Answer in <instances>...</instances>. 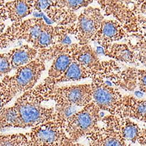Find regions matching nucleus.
<instances>
[{"label": "nucleus", "mask_w": 146, "mask_h": 146, "mask_svg": "<svg viewBox=\"0 0 146 146\" xmlns=\"http://www.w3.org/2000/svg\"><path fill=\"white\" fill-rule=\"evenodd\" d=\"M43 101L46 99L41 84L23 92L17 99L14 106L19 115V128L33 127L54 117L55 109L44 107L42 105Z\"/></svg>", "instance_id": "obj_1"}, {"label": "nucleus", "mask_w": 146, "mask_h": 146, "mask_svg": "<svg viewBox=\"0 0 146 146\" xmlns=\"http://www.w3.org/2000/svg\"><path fill=\"white\" fill-rule=\"evenodd\" d=\"M56 110V109H55ZM66 119L62 113L56 110L54 117L32 127L27 133L32 146H71L78 145L68 136L65 130Z\"/></svg>", "instance_id": "obj_2"}, {"label": "nucleus", "mask_w": 146, "mask_h": 146, "mask_svg": "<svg viewBox=\"0 0 146 146\" xmlns=\"http://www.w3.org/2000/svg\"><path fill=\"white\" fill-rule=\"evenodd\" d=\"M46 101H53L56 108H82L93 101L91 84L57 87L47 86L41 83Z\"/></svg>", "instance_id": "obj_3"}, {"label": "nucleus", "mask_w": 146, "mask_h": 146, "mask_svg": "<svg viewBox=\"0 0 146 146\" xmlns=\"http://www.w3.org/2000/svg\"><path fill=\"white\" fill-rule=\"evenodd\" d=\"M78 43H59L39 50V57L46 61L53 60L48 76L43 83L47 86H56V82L62 76L74 60V50Z\"/></svg>", "instance_id": "obj_4"}, {"label": "nucleus", "mask_w": 146, "mask_h": 146, "mask_svg": "<svg viewBox=\"0 0 146 146\" xmlns=\"http://www.w3.org/2000/svg\"><path fill=\"white\" fill-rule=\"evenodd\" d=\"M47 25L41 18L13 22L0 36V48H6L12 43L21 40L31 43L34 47Z\"/></svg>", "instance_id": "obj_5"}, {"label": "nucleus", "mask_w": 146, "mask_h": 146, "mask_svg": "<svg viewBox=\"0 0 146 146\" xmlns=\"http://www.w3.org/2000/svg\"><path fill=\"white\" fill-rule=\"evenodd\" d=\"M101 110L92 101L66 119L65 130L68 136L74 143L86 137L98 126Z\"/></svg>", "instance_id": "obj_6"}, {"label": "nucleus", "mask_w": 146, "mask_h": 146, "mask_svg": "<svg viewBox=\"0 0 146 146\" xmlns=\"http://www.w3.org/2000/svg\"><path fill=\"white\" fill-rule=\"evenodd\" d=\"M91 84L93 101L101 110L106 111L111 115L121 116L123 95L117 87L108 84L105 79L101 76L92 78Z\"/></svg>", "instance_id": "obj_7"}, {"label": "nucleus", "mask_w": 146, "mask_h": 146, "mask_svg": "<svg viewBox=\"0 0 146 146\" xmlns=\"http://www.w3.org/2000/svg\"><path fill=\"white\" fill-rule=\"evenodd\" d=\"M101 7L105 16H112L131 34L143 31L140 27L139 15L131 10L120 0H95Z\"/></svg>", "instance_id": "obj_8"}, {"label": "nucleus", "mask_w": 146, "mask_h": 146, "mask_svg": "<svg viewBox=\"0 0 146 146\" xmlns=\"http://www.w3.org/2000/svg\"><path fill=\"white\" fill-rule=\"evenodd\" d=\"M104 15L99 8L88 6L82 11L76 22L74 35L80 44H89L100 29Z\"/></svg>", "instance_id": "obj_9"}, {"label": "nucleus", "mask_w": 146, "mask_h": 146, "mask_svg": "<svg viewBox=\"0 0 146 146\" xmlns=\"http://www.w3.org/2000/svg\"><path fill=\"white\" fill-rule=\"evenodd\" d=\"M45 62L38 57L24 66L17 68L11 76V82L15 93H23L32 89L45 70Z\"/></svg>", "instance_id": "obj_10"}, {"label": "nucleus", "mask_w": 146, "mask_h": 146, "mask_svg": "<svg viewBox=\"0 0 146 146\" xmlns=\"http://www.w3.org/2000/svg\"><path fill=\"white\" fill-rule=\"evenodd\" d=\"M114 86L127 91H140L146 94V69L127 67L105 77Z\"/></svg>", "instance_id": "obj_11"}, {"label": "nucleus", "mask_w": 146, "mask_h": 146, "mask_svg": "<svg viewBox=\"0 0 146 146\" xmlns=\"http://www.w3.org/2000/svg\"><path fill=\"white\" fill-rule=\"evenodd\" d=\"M34 11L44 13L57 25H68L76 23L78 16L75 12L52 4V0H27Z\"/></svg>", "instance_id": "obj_12"}, {"label": "nucleus", "mask_w": 146, "mask_h": 146, "mask_svg": "<svg viewBox=\"0 0 146 146\" xmlns=\"http://www.w3.org/2000/svg\"><path fill=\"white\" fill-rule=\"evenodd\" d=\"M101 121L104 125L117 132L126 142L137 143L141 128L132 119L109 114L101 118Z\"/></svg>", "instance_id": "obj_13"}, {"label": "nucleus", "mask_w": 146, "mask_h": 146, "mask_svg": "<svg viewBox=\"0 0 146 146\" xmlns=\"http://www.w3.org/2000/svg\"><path fill=\"white\" fill-rule=\"evenodd\" d=\"M130 34L116 19H104L101 27L92 39L101 47L128 38Z\"/></svg>", "instance_id": "obj_14"}, {"label": "nucleus", "mask_w": 146, "mask_h": 146, "mask_svg": "<svg viewBox=\"0 0 146 146\" xmlns=\"http://www.w3.org/2000/svg\"><path fill=\"white\" fill-rule=\"evenodd\" d=\"M89 145L92 146H125L129 144L119 134L104 125L97 126L86 136Z\"/></svg>", "instance_id": "obj_15"}, {"label": "nucleus", "mask_w": 146, "mask_h": 146, "mask_svg": "<svg viewBox=\"0 0 146 146\" xmlns=\"http://www.w3.org/2000/svg\"><path fill=\"white\" fill-rule=\"evenodd\" d=\"M34 11L27 0H13L0 3V20L18 22L31 14Z\"/></svg>", "instance_id": "obj_16"}, {"label": "nucleus", "mask_w": 146, "mask_h": 146, "mask_svg": "<svg viewBox=\"0 0 146 146\" xmlns=\"http://www.w3.org/2000/svg\"><path fill=\"white\" fill-rule=\"evenodd\" d=\"M104 54L116 62L139 66L140 63L127 43H112L103 47Z\"/></svg>", "instance_id": "obj_17"}, {"label": "nucleus", "mask_w": 146, "mask_h": 146, "mask_svg": "<svg viewBox=\"0 0 146 146\" xmlns=\"http://www.w3.org/2000/svg\"><path fill=\"white\" fill-rule=\"evenodd\" d=\"M121 116L146 123V100L131 95H123Z\"/></svg>", "instance_id": "obj_18"}, {"label": "nucleus", "mask_w": 146, "mask_h": 146, "mask_svg": "<svg viewBox=\"0 0 146 146\" xmlns=\"http://www.w3.org/2000/svg\"><path fill=\"white\" fill-rule=\"evenodd\" d=\"M96 76H100L98 72L86 68L74 60L64 74L57 80L56 85L60 82L80 81L89 78L92 79Z\"/></svg>", "instance_id": "obj_19"}, {"label": "nucleus", "mask_w": 146, "mask_h": 146, "mask_svg": "<svg viewBox=\"0 0 146 146\" xmlns=\"http://www.w3.org/2000/svg\"><path fill=\"white\" fill-rule=\"evenodd\" d=\"M8 54L13 68L17 69L35 60L38 57V50L32 46L26 44L14 48Z\"/></svg>", "instance_id": "obj_20"}, {"label": "nucleus", "mask_w": 146, "mask_h": 146, "mask_svg": "<svg viewBox=\"0 0 146 146\" xmlns=\"http://www.w3.org/2000/svg\"><path fill=\"white\" fill-rule=\"evenodd\" d=\"M127 43L135 53L140 64L146 67V32L131 34Z\"/></svg>", "instance_id": "obj_21"}, {"label": "nucleus", "mask_w": 146, "mask_h": 146, "mask_svg": "<svg viewBox=\"0 0 146 146\" xmlns=\"http://www.w3.org/2000/svg\"><path fill=\"white\" fill-rule=\"evenodd\" d=\"M20 120L16 107L4 108L0 111V130L7 127L19 128Z\"/></svg>", "instance_id": "obj_22"}, {"label": "nucleus", "mask_w": 146, "mask_h": 146, "mask_svg": "<svg viewBox=\"0 0 146 146\" xmlns=\"http://www.w3.org/2000/svg\"><path fill=\"white\" fill-rule=\"evenodd\" d=\"M16 95L11 82V76H5L0 81V111Z\"/></svg>", "instance_id": "obj_23"}, {"label": "nucleus", "mask_w": 146, "mask_h": 146, "mask_svg": "<svg viewBox=\"0 0 146 146\" xmlns=\"http://www.w3.org/2000/svg\"><path fill=\"white\" fill-rule=\"evenodd\" d=\"M29 146L30 141L26 135L22 133L13 134L8 135H0V146Z\"/></svg>", "instance_id": "obj_24"}, {"label": "nucleus", "mask_w": 146, "mask_h": 146, "mask_svg": "<svg viewBox=\"0 0 146 146\" xmlns=\"http://www.w3.org/2000/svg\"><path fill=\"white\" fill-rule=\"evenodd\" d=\"M94 1V0H52L54 5L74 12L88 7Z\"/></svg>", "instance_id": "obj_25"}, {"label": "nucleus", "mask_w": 146, "mask_h": 146, "mask_svg": "<svg viewBox=\"0 0 146 146\" xmlns=\"http://www.w3.org/2000/svg\"><path fill=\"white\" fill-rule=\"evenodd\" d=\"M13 69L8 53L0 54V77L6 75Z\"/></svg>", "instance_id": "obj_26"}, {"label": "nucleus", "mask_w": 146, "mask_h": 146, "mask_svg": "<svg viewBox=\"0 0 146 146\" xmlns=\"http://www.w3.org/2000/svg\"><path fill=\"white\" fill-rule=\"evenodd\" d=\"M137 143L140 145H146V128H142L140 135L137 139Z\"/></svg>", "instance_id": "obj_27"}, {"label": "nucleus", "mask_w": 146, "mask_h": 146, "mask_svg": "<svg viewBox=\"0 0 146 146\" xmlns=\"http://www.w3.org/2000/svg\"><path fill=\"white\" fill-rule=\"evenodd\" d=\"M144 14L146 15V0H143L137 10V15Z\"/></svg>", "instance_id": "obj_28"}, {"label": "nucleus", "mask_w": 146, "mask_h": 146, "mask_svg": "<svg viewBox=\"0 0 146 146\" xmlns=\"http://www.w3.org/2000/svg\"><path fill=\"white\" fill-rule=\"evenodd\" d=\"M5 25L4 21L0 20V36H1L5 30Z\"/></svg>", "instance_id": "obj_29"}, {"label": "nucleus", "mask_w": 146, "mask_h": 146, "mask_svg": "<svg viewBox=\"0 0 146 146\" xmlns=\"http://www.w3.org/2000/svg\"><path fill=\"white\" fill-rule=\"evenodd\" d=\"M6 1H7V0H0V3H3V2H5Z\"/></svg>", "instance_id": "obj_30"}]
</instances>
